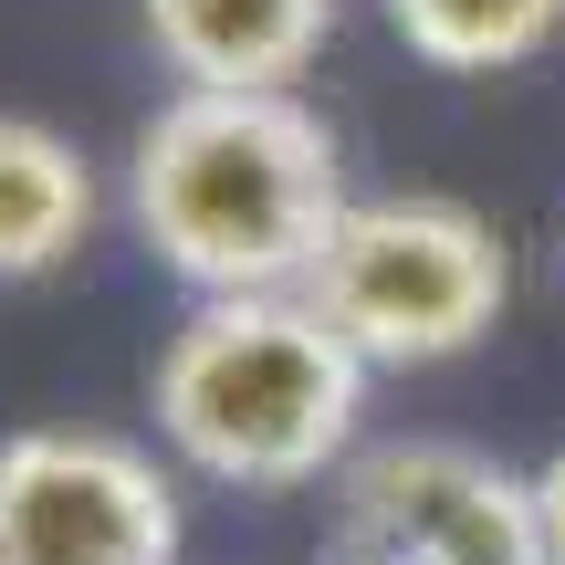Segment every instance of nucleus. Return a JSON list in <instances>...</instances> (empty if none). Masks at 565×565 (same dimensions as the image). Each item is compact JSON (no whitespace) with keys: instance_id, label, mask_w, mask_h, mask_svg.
<instances>
[{"instance_id":"f257e3e1","label":"nucleus","mask_w":565,"mask_h":565,"mask_svg":"<svg viewBox=\"0 0 565 565\" xmlns=\"http://www.w3.org/2000/svg\"><path fill=\"white\" fill-rule=\"evenodd\" d=\"M345 200V147L303 84H179L126 137V221L189 303L303 294Z\"/></svg>"},{"instance_id":"f03ea898","label":"nucleus","mask_w":565,"mask_h":565,"mask_svg":"<svg viewBox=\"0 0 565 565\" xmlns=\"http://www.w3.org/2000/svg\"><path fill=\"white\" fill-rule=\"evenodd\" d=\"M377 366L303 294H210L168 324L147 366V419L200 482L303 492L356 450Z\"/></svg>"},{"instance_id":"7ed1b4c3","label":"nucleus","mask_w":565,"mask_h":565,"mask_svg":"<svg viewBox=\"0 0 565 565\" xmlns=\"http://www.w3.org/2000/svg\"><path fill=\"white\" fill-rule=\"evenodd\" d=\"M303 303L366 366H450L503 324L513 252L471 200L377 189V200H345V221L324 231V263L303 273Z\"/></svg>"},{"instance_id":"20e7f679","label":"nucleus","mask_w":565,"mask_h":565,"mask_svg":"<svg viewBox=\"0 0 565 565\" xmlns=\"http://www.w3.org/2000/svg\"><path fill=\"white\" fill-rule=\"evenodd\" d=\"M179 482L126 429H11L0 440V565H179Z\"/></svg>"},{"instance_id":"39448f33","label":"nucleus","mask_w":565,"mask_h":565,"mask_svg":"<svg viewBox=\"0 0 565 565\" xmlns=\"http://www.w3.org/2000/svg\"><path fill=\"white\" fill-rule=\"evenodd\" d=\"M324 565H545L534 482L461 440H377L335 482Z\"/></svg>"},{"instance_id":"423d86ee","label":"nucleus","mask_w":565,"mask_h":565,"mask_svg":"<svg viewBox=\"0 0 565 565\" xmlns=\"http://www.w3.org/2000/svg\"><path fill=\"white\" fill-rule=\"evenodd\" d=\"M179 84H303L335 32V0H137Z\"/></svg>"},{"instance_id":"0eeeda50","label":"nucleus","mask_w":565,"mask_h":565,"mask_svg":"<svg viewBox=\"0 0 565 565\" xmlns=\"http://www.w3.org/2000/svg\"><path fill=\"white\" fill-rule=\"evenodd\" d=\"M95 158L42 116H0V282H42L95 242Z\"/></svg>"},{"instance_id":"6e6552de","label":"nucleus","mask_w":565,"mask_h":565,"mask_svg":"<svg viewBox=\"0 0 565 565\" xmlns=\"http://www.w3.org/2000/svg\"><path fill=\"white\" fill-rule=\"evenodd\" d=\"M429 74H513L565 32V0H377Z\"/></svg>"},{"instance_id":"1a4fd4ad","label":"nucleus","mask_w":565,"mask_h":565,"mask_svg":"<svg viewBox=\"0 0 565 565\" xmlns=\"http://www.w3.org/2000/svg\"><path fill=\"white\" fill-rule=\"evenodd\" d=\"M524 482H534V555L565 565V450H555V461H534Z\"/></svg>"},{"instance_id":"9d476101","label":"nucleus","mask_w":565,"mask_h":565,"mask_svg":"<svg viewBox=\"0 0 565 565\" xmlns=\"http://www.w3.org/2000/svg\"><path fill=\"white\" fill-rule=\"evenodd\" d=\"M555 263H565V252H555Z\"/></svg>"}]
</instances>
